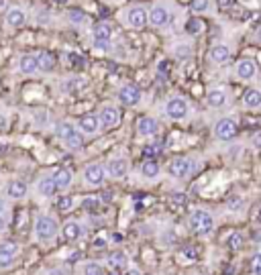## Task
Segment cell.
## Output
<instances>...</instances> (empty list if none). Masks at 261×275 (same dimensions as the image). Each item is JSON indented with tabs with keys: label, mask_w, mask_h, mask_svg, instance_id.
I'll return each mask as SVG.
<instances>
[{
	"label": "cell",
	"mask_w": 261,
	"mask_h": 275,
	"mask_svg": "<svg viewBox=\"0 0 261 275\" xmlns=\"http://www.w3.org/2000/svg\"><path fill=\"white\" fill-rule=\"evenodd\" d=\"M55 135L65 143V147H69L72 151H80L84 147V135L78 131V127H74L67 121H59L55 125Z\"/></svg>",
	"instance_id": "obj_1"
},
{
	"label": "cell",
	"mask_w": 261,
	"mask_h": 275,
	"mask_svg": "<svg viewBox=\"0 0 261 275\" xmlns=\"http://www.w3.org/2000/svg\"><path fill=\"white\" fill-rule=\"evenodd\" d=\"M188 224L192 228V233H196L198 237H206L215 231V216L208 210H194L188 216Z\"/></svg>",
	"instance_id": "obj_2"
},
{
	"label": "cell",
	"mask_w": 261,
	"mask_h": 275,
	"mask_svg": "<svg viewBox=\"0 0 261 275\" xmlns=\"http://www.w3.org/2000/svg\"><path fill=\"white\" fill-rule=\"evenodd\" d=\"M59 233V224L53 216H47V214H41L37 220H35V237L37 241L41 243H51Z\"/></svg>",
	"instance_id": "obj_3"
},
{
	"label": "cell",
	"mask_w": 261,
	"mask_h": 275,
	"mask_svg": "<svg viewBox=\"0 0 261 275\" xmlns=\"http://www.w3.org/2000/svg\"><path fill=\"white\" fill-rule=\"evenodd\" d=\"M172 22V8L165 2H157L149 8V25L155 29H163Z\"/></svg>",
	"instance_id": "obj_4"
},
{
	"label": "cell",
	"mask_w": 261,
	"mask_h": 275,
	"mask_svg": "<svg viewBox=\"0 0 261 275\" xmlns=\"http://www.w3.org/2000/svg\"><path fill=\"white\" fill-rule=\"evenodd\" d=\"M190 114V104L180 98V96H174L165 102V117L172 119V121H184L186 117Z\"/></svg>",
	"instance_id": "obj_5"
},
{
	"label": "cell",
	"mask_w": 261,
	"mask_h": 275,
	"mask_svg": "<svg viewBox=\"0 0 261 275\" xmlns=\"http://www.w3.org/2000/svg\"><path fill=\"white\" fill-rule=\"evenodd\" d=\"M125 20L131 29H143L147 22H149V10L141 4H135L131 8H127L125 12Z\"/></svg>",
	"instance_id": "obj_6"
},
{
	"label": "cell",
	"mask_w": 261,
	"mask_h": 275,
	"mask_svg": "<svg viewBox=\"0 0 261 275\" xmlns=\"http://www.w3.org/2000/svg\"><path fill=\"white\" fill-rule=\"evenodd\" d=\"M104 177H106V167L102 163H88L86 169H84V181L86 186L90 188H98L104 184Z\"/></svg>",
	"instance_id": "obj_7"
},
{
	"label": "cell",
	"mask_w": 261,
	"mask_h": 275,
	"mask_svg": "<svg viewBox=\"0 0 261 275\" xmlns=\"http://www.w3.org/2000/svg\"><path fill=\"white\" fill-rule=\"evenodd\" d=\"M98 121L102 129H114L121 125V110L112 104H104L98 112Z\"/></svg>",
	"instance_id": "obj_8"
},
{
	"label": "cell",
	"mask_w": 261,
	"mask_h": 275,
	"mask_svg": "<svg viewBox=\"0 0 261 275\" xmlns=\"http://www.w3.org/2000/svg\"><path fill=\"white\" fill-rule=\"evenodd\" d=\"M239 133V127L233 119H221L215 125V137L219 141H233Z\"/></svg>",
	"instance_id": "obj_9"
},
{
	"label": "cell",
	"mask_w": 261,
	"mask_h": 275,
	"mask_svg": "<svg viewBox=\"0 0 261 275\" xmlns=\"http://www.w3.org/2000/svg\"><path fill=\"white\" fill-rule=\"evenodd\" d=\"M192 169H194V163H192V159H188V157H178V159H174V161L170 163V167H168L170 175L176 177V179L188 177V175L192 173Z\"/></svg>",
	"instance_id": "obj_10"
},
{
	"label": "cell",
	"mask_w": 261,
	"mask_h": 275,
	"mask_svg": "<svg viewBox=\"0 0 261 275\" xmlns=\"http://www.w3.org/2000/svg\"><path fill=\"white\" fill-rule=\"evenodd\" d=\"M118 100L125 104V106H131L135 108L139 102H141V90L137 84H125L121 90H118Z\"/></svg>",
	"instance_id": "obj_11"
},
{
	"label": "cell",
	"mask_w": 261,
	"mask_h": 275,
	"mask_svg": "<svg viewBox=\"0 0 261 275\" xmlns=\"http://www.w3.org/2000/svg\"><path fill=\"white\" fill-rule=\"evenodd\" d=\"M4 22L8 29H20L27 22V10L22 6H10L4 12Z\"/></svg>",
	"instance_id": "obj_12"
},
{
	"label": "cell",
	"mask_w": 261,
	"mask_h": 275,
	"mask_svg": "<svg viewBox=\"0 0 261 275\" xmlns=\"http://www.w3.org/2000/svg\"><path fill=\"white\" fill-rule=\"evenodd\" d=\"M235 74H237V78L243 80V82L253 80V78L257 76V61H255V59H249V57L239 59L237 65H235Z\"/></svg>",
	"instance_id": "obj_13"
},
{
	"label": "cell",
	"mask_w": 261,
	"mask_h": 275,
	"mask_svg": "<svg viewBox=\"0 0 261 275\" xmlns=\"http://www.w3.org/2000/svg\"><path fill=\"white\" fill-rule=\"evenodd\" d=\"M129 173V161L127 157H112L106 163V175H110L112 179H123Z\"/></svg>",
	"instance_id": "obj_14"
},
{
	"label": "cell",
	"mask_w": 261,
	"mask_h": 275,
	"mask_svg": "<svg viewBox=\"0 0 261 275\" xmlns=\"http://www.w3.org/2000/svg\"><path fill=\"white\" fill-rule=\"evenodd\" d=\"M78 131L84 135V137H94L98 131H100V121L96 114H84L80 117L78 121Z\"/></svg>",
	"instance_id": "obj_15"
},
{
	"label": "cell",
	"mask_w": 261,
	"mask_h": 275,
	"mask_svg": "<svg viewBox=\"0 0 261 275\" xmlns=\"http://www.w3.org/2000/svg\"><path fill=\"white\" fill-rule=\"evenodd\" d=\"M206 104H208L210 108H215V110L225 108V106L229 104V92H227L225 88H212V90H208V94H206Z\"/></svg>",
	"instance_id": "obj_16"
},
{
	"label": "cell",
	"mask_w": 261,
	"mask_h": 275,
	"mask_svg": "<svg viewBox=\"0 0 261 275\" xmlns=\"http://www.w3.org/2000/svg\"><path fill=\"white\" fill-rule=\"evenodd\" d=\"M231 47L227 45V43H217V45H212L210 47V51H208V59L212 61V63H217V65H223V63H227L229 59H231Z\"/></svg>",
	"instance_id": "obj_17"
},
{
	"label": "cell",
	"mask_w": 261,
	"mask_h": 275,
	"mask_svg": "<svg viewBox=\"0 0 261 275\" xmlns=\"http://www.w3.org/2000/svg\"><path fill=\"white\" fill-rule=\"evenodd\" d=\"M16 65H18V72H20L22 76H33V74L39 72L37 55H33V53H25V55H20Z\"/></svg>",
	"instance_id": "obj_18"
},
{
	"label": "cell",
	"mask_w": 261,
	"mask_h": 275,
	"mask_svg": "<svg viewBox=\"0 0 261 275\" xmlns=\"http://www.w3.org/2000/svg\"><path fill=\"white\" fill-rule=\"evenodd\" d=\"M159 131V123L153 117H141L137 123V133L141 137H153Z\"/></svg>",
	"instance_id": "obj_19"
},
{
	"label": "cell",
	"mask_w": 261,
	"mask_h": 275,
	"mask_svg": "<svg viewBox=\"0 0 261 275\" xmlns=\"http://www.w3.org/2000/svg\"><path fill=\"white\" fill-rule=\"evenodd\" d=\"M241 102H243V106L247 110H261V88H249V90H245Z\"/></svg>",
	"instance_id": "obj_20"
},
{
	"label": "cell",
	"mask_w": 261,
	"mask_h": 275,
	"mask_svg": "<svg viewBox=\"0 0 261 275\" xmlns=\"http://www.w3.org/2000/svg\"><path fill=\"white\" fill-rule=\"evenodd\" d=\"M82 235H84V226L78 220H67L63 224V228H61V237L65 241H78Z\"/></svg>",
	"instance_id": "obj_21"
},
{
	"label": "cell",
	"mask_w": 261,
	"mask_h": 275,
	"mask_svg": "<svg viewBox=\"0 0 261 275\" xmlns=\"http://www.w3.org/2000/svg\"><path fill=\"white\" fill-rule=\"evenodd\" d=\"M112 33H114L112 25H110V22H106V20H102V22H96V25H94V29H92V39L112 41Z\"/></svg>",
	"instance_id": "obj_22"
},
{
	"label": "cell",
	"mask_w": 261,
	"mask_h": 275,
	"mask_svg": "<svg viewBox=\"0 0 261 275\" xmlns=\"http://www.w3.org/2000/svg\"><path fill=\"white\" fill-rule=\"evenodd\" d=\"M37 192H39L43 198H51V196H55L59 190H57V186H55L53 175H47V177L39 179V184H37Z\"/></svg>",
	"instance_id": "obj_23"
},
{
	"label": "cell",
	"mask_w": 261,
	"mask_h": 275,
	"mask_svg": "<svg viewBox=\"0 0 261 275\" xmlns=\"http://www.w3.org/2000/svg\"><path fill=\"white\" fill-rule=\"evenodd\" d=\"M53 179H55V186H57V190H59V192H65V190L72 186V179H74V175H72V171H69V169L61 167V169H57V171L53 173Z\"/></svg>",
	"instance_id": "obj_24"
},
{
	"label": "cell",
	"mask_w": 261,
	"mask_h": 275,
	"mask_svg": "<svg viewBox=\"0 0 261 275\" xmlns=\"http://www.w3.org/2000/svg\"><path fill=\"white\" fill-rule=\"evenodd\" d=\"M27 192H29V188H27V184L20 181V179H14V181H10V184L6 186V196L12 198V200H20V198H25Z\"/></svg>",
	"instance_id": "obj_25"
},
{
	"label": "cell",
	"mask_w": 261,
	"mask_h": 275,
	"mask_svg": "<svg viewBox=\"0 0 261 275\" xmlns=\"http://www.w3.org/2000/svg\"><path fill=\"white\" fill-rule=\"evenodd\" d=\"M37 63H39V72L49 74V72H53V67H55V57H53L49 51H39V53H37Z\"/></svg>",
	"instance_id": "obj_26"
},
{
	"label": "cell",
	"mask_w": 261,
	"mask_h": 275,
	"mask_svg": "<svg viewBox=\"0 0 261 275\" xmlns=\"http://www.w3.org/2000/svg\"><path fill=\"white\" fill-rule=\"evenodd\" d=\"M108 265H110L114 271L125 269V267L129 265V257H127V253H125V251H114V253L108 257Z\"/></svg>",
	"instance_id": "obj_27"
},
{
	"label": "cell",
	"mask_w": 261,
	"mask_h": 275,
	"mask_svg": "<svg viewBox=\"0 0 261 275\" xmlns=\"http://www.w3.org/2000/svg\"><path fill=\"white\" fill-rule=\"evenodd\" d=\"M159 163L157 161H153V159H147L143 165H141V175L145 177V179H155L157 175H159Z\"/></svg>",
	"instance_id": "obj_28"
},
{
	"label": "cell",
	"mask_w": 261,
	"mask_h": 275,
	"mask_svg": "<svg viewBox=\"0 0 261 275\" xmlns=\"http://www.w3.org/2000/svg\"><path fill=\"white\" fill-rule=\"evenodd\" d=\"M174 55H176L178 59L190 57V55H192V45H190V43H178V45H174Z\"/></svg>",
	"instance_id": "obj_29"
},
{
	"label": "cell",
	"mask_w": 261,
	"mask_h": 275,
	"mask_svg": "<svg viewBox=\"0 0 261 275\" xmlns=\"http://www.w3.org/2000/svg\"><path fill=\"white\" fill-rule=\"evenodd\" d=\"M190 8H192V12H196V14H204V12L210 10V0H192V2H190Z\"/></svg>",
	"instance_id": "obj_30"
},
{
	"label": "cell",
	"mask_w": 261,
	"mask_h": 275,
	"mask_svg": "<svg viewBox=\"0 0 261 275\" xmlns=\"http://www.w3.org/2000/svg\"><path fill=\"white\" fill-rule=\"evenodd\" d=\"M86 86L88 84H86L84 78H74V80H69V82L63 84V90L65 92H74V90H80V88H86Z\"/></svg>",
	"instance_id": "obj_31"
},
{
	"label": "cell",
	"mask_w": 261,
	"mask_h": 275,
	"mask_svg": "<svg viewBox=\"0 0 261 275\" xmlns=\"http://www.w3.org/2000/svg\"><path fill=\"white\" fill-rule=\"evenodd\" d=\"M67 20H69L72 25H84V22L88 20V16H86L82 10H69V12H67Z\"/></svg>",
	"instance_id": "obj_32"
},
{
	"label": "cell",
	"mask_w": 261,
	"mask_h": 275,
	"mask_svg": "<svg viewBox=\"0 0 261 275\" xmlns=\"http://www.w3.org/2000/svg\"><path fill=\"white\" fill-rule=\"evenodd\" d=\"M74 206V198L72 196H59L57 198V210L59 212H69Z\"/></svg>",
	"instance_id": "obj_33"
},
{
	"label": "cell",
	"mask_w": 261,
	"mask_h": 275,
	"mask_svg": "<svg viewBox=\"0 0 261 275\" xmlns=\"http://www.w3.org/2000/svg\"><path fill=\"white\" fill-rule=\"evenodd\" d=\"M14 257L12 253H6V251H0V269H10L14 265Z\"/></svg>",
	"instance_id": "obj_34"
},
{
	"label": "cell",
	"mask_w": 261,
	"mask_h": 275,
	"mask_svg": "<svg viewBox=\"0 0 261 275\" xmlns=\"http://www.w3.org/2000/svg\"><path fill=\"white\" fill-rule=\"evenodd\" d=\"M229 247H231L233 251H239V249L243 247V235H241V233H233V235L229 237Z\"/></svg>",
	"instance_id": "obj_35"
},
{
	"label": "cell",
	"mask_w": 261,
	"mask_h": 275,
	"mask_svg": "<svg viewBox=\"0 0 261 275\" xmlns=\"http://www.w3.org/2000/svg\"><path fill=\"white\" fill-rule=\"evenodd\" d=\"M84 275H106V273H104L102 265H98V263H86L84 265Z\"/></svg>",
	"instance_id": "obj_36"
},
{
	"label": "cell",
	"mask_w": 261,
	"mask_h": 275,
	"mask_svg": "<svg viewBox=\"0 0 261 275\" xmlns=\"http://www.w3.org/2000/svg\"><path fill=\"white\" fill-rule=\"evenodd\" d=\"M92 49H96V51H110V49H112V41L92 39Z\"/></svg>",
	"instance_id": "obj_37"
},
{
	"label": "cell",
	"mask_w": 261,
	"mask_h": 275,
	"mask_svg": "<svg viewBox=\"0 0 261 275\" xmlns=\"http://www.w3.org/2000/svg\"><path fill=\"white\" fill-rule=\"evenodd\" d=\"M251 271L253 275H261V251L251 257Z\"/></svg>",
	"instance_id": "obj_38"
},
{
	"label": "cell",
	"mask_w": 261,
	"mask_h": 275,
	"mask_svg": "<svg viewBox=\"0 0 261 275\" xmlns=\"http://www.w3.org/2000/svg\"><path fill=\"white\" fill-rule=\"evenodd\" d=\"M0 251H6V253L16 255V253H18V245H16V243H12V241H6V243H2V245H0Z\"/></svg>",
	"instance_id": "obj_39"
},
{
	"label": "cell",
	"mask_w": 261,
	"mask_h": 275,
	"mask_svg": "<svg viewBox=\"0 0 261 275\" xmlns=\"http://www.w3.org/2000/svg\"><path fill=\"white\" fill-rule=\"evenodd\" d=\"M98 204H100L98 198H88V200H84V206H86V208H92V206H98Z\"/></svg>",
	"instance_id": "obj_40"
},
{
	"label": "cell",
	"mask_w": 261,
	"mask_h": 275,
	"mask_svg": "<svg viewBox=\"0 0 261 275\" xmlns=\"http://www.w3.org/2000/svg\"><path fill=\"white\" fill-rule=\"evenodd\" d=\"M251 143H253V147H255V149H261V131H259V133H255V135H253Z\"/></svg>",
	"instance_id": "obj_41"
},
{
	"label": "cell",
	"mask_w": 261,
	"mask_h": 275,
	"mask_svg": "<svg viewBox=\"0 0 261 275\" xmlns=\"http://www.w3.org/2000/svg\"><path fill=\"white\" fill-rule=\"evenodd\" d=\"M94 247H96V249H104V247H106V241H104V239H96V241H94Z\"/></svg>",
	"instance_id": "obj_42"
},
{
	"label": "cell",
	"mask_w": 261,
	"mask_h": 275,
	"mask_svg": "<svg viewBox=\"0 0 261 275\" xmlns=\"http://www.w3.org/2000/svg\"><path fill=\"white\" fill-rule=\"evenodd\" d=\"M2 231H6V218L0 214V233H2Z\"/></svg>",
	"instance_id": "obj_43"
},
{
	"label": "cell",
	"mask_w": 261,
	"mask_h": 275,
	"mask_svg": "<svg viewBox=\"0 0 261 275\" xmlns=\"http://www.w3.org/2000/svg\"><path fill=\"white\" fill-rule=\"evenodd\" d=\"M47 275H65V271H61V269H51V271H47Z\"/></svg>",
	"instance_id": "obj_44"
},
{
	"label": "cell",
	"mask_w": 261,
	"mask_h": 275,
	"mask_svg": "<svg viewBox=\"0 0 261 275\" xmlns=\"http://www.w3.org/2000/svg\"><path fill=\"white\" fill-rule=\"evenodd\" d=\"M174 200L176 202H184V194H174Z\"/></svg>",
	"instance_id": "obj_45"
},
{
	"label": "cell",
	"mask_w": 261,
	"mask_h": 275,
	"mask_svg": "<svg viewBox=\"0 0 261 275\" xmlns=\"http://www.w3.org/2000/svg\"><path fill=\"white\" fill-rule=\"evenodd\" d=\"M125 275H141V271H139V269H135V267H133V269H129V271H127V273Z\"/></svg>",
	"instance_id": "obj_46"
},
{
	"label": "cell",
	"mask_w": 261,
	"mask_h": 275,
	"mask_svg": "<svg viewBox=\"0 0 261 275\" xmlns=\"http://www.w3.org/2000/svg\"><path fill=\"white\" fill-rule=\"evenodd\" d=\"M6 210V204H4V200H0V214Z\"/></svg>",
	"instance_id": "obj_47"
},
{
	"label": "cell",
	"mask_w": 261,
	"mask_h": 275,
	"mask_svg": "<svg viewBox=\"0 0 261 275\" xmlns=\"http://www.w3.org/2000/svg\"><path fill=\"white\" fill-rule=\"evenodd\" d=\"M108 275H121V273H118V271H114V269H112V271H110V273H108Z\"/></svg>",
	"instance_id": "obj_48"
}]
</instances>
